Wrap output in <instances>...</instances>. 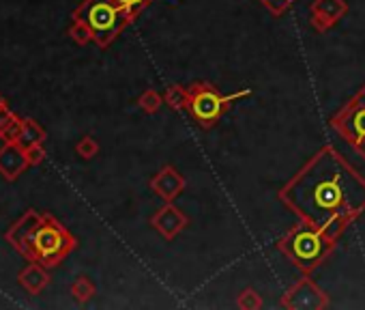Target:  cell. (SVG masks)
<instances>
[{
  "mask_svg": "<svg viewBox=\"0 0 365 310\" xmlns=\"http://www.w3.org/2000/svg\"><path fill=\"white\" fill-rule=\"evenodd\" d=\"M282 201L303 222L339 233L365 209V181L327 146L282 190Z\"/></svg>",
  "mask_w": 365,
  "mask_h": 310,
  "instance_id": "1",
  "label": "cell"
},
{
  "mask_svg": "<svg viewBox=\"0 0 365 310\" xmlns=\"http://www.w3.org/2000/svg\"><path fill=\"white\" fill-rule=\"evenodd\" d=\"M339 233L337 231H331V229H316L312 224H303V226H297L294 231H290L279 248L303 269H312L316 267L331 250L333 246V239L337 237Z\"/></svg>",
  "mask_w": 365,
  "mask_h": 310,
  "instance_id": "2",
  "label": "cell"
},
{
  "mask_svg": "<svg viewBox=\"0 0 365 310\" xmlns=\"http://www.w3.org/2000/svg\"><path fill=\"white\" fill-rule=\"evenodd\" d=\"M78 20L101 41H110L129 20V14L116 0H86L78 11Z\"/></svg>",
  "mask_w": 365,
  "mask_h": 310,
  "instance_id": "3",
  "label": "cell"
},
{
  "mask_svg": "<svg viewBox=\"0 0 365 310\" xmlns=\"http://www.w3.org/2000/svg\"><path fill=\"white\" fill-rule=\"evenodd\" d=\"M20 241H29V246H24V250L37 259H41L43 263H54L58 256H63L69 248H71V239L67 237V233L52 224V222H43L37 229L29 224V237L20 239Z\"/></svg>",
  "mask_w": 365,
  "mask_h": 310,
  "instance_id": "4",
  "label": "cell"
},
{
  "mask_svg": "<svg viewBox=\"0 0 365 310\" xmlns=\"http://www.w3.org/2000/svg\"><path fill=\"white\" fill-rule=\"evenodd\" d=\"M333 127L365 158V89L333 119Z\"/></svg>",
  "mask_w": 365,
  "mask_h": 310,
  "instance_id": "5",
  "label": "cell"
},
{
  "mask_svg": "<svg viewBox=\"0 0 365 310\" xmlns=\"http://www.w3.org/2000/svg\"><path fill=\"white\" fill-rule=\"evenodd\" d=\"M239 95H230V97H222L220 93H215L211 86H200L194 91L192 95V101H190V110L192 114L202 123V125H211L220 114L222 110Z\"/></svg>",
  "mask_w": 365,
  "mask_h": 310,
  "instance_id": "6",
  "label": "cell"
},
{
  "mask_svg": "<svg viewBox=\"0 0 365 310\" xmlns=\"http://www.w3.org/2000/svg\"><path fill=\"white\" fill-rule=\"evenodd\" d=\"M116 3H118V5L129 14V18H131V16L146 3V0H116Z\"/></svg>",
  "mask_w": 365,
  "mask_h": 310,
  "instance_id": "7",
  "label": "cell"
},
{
  "mask_svg": "<svg viewBox=\"0 0 365 310\" xmlns=\"http://www.w3.org/2000/svg\"><path fill=\"white\" fill-rule=\"evenodd\" d=\"M290 3H292V0H264V5L271 7L273 11H284Z\"/></svg>",
  "mask_w": 365,
  "mask_h": 310,
  "instance_id": "8",
  "label": "cell"
}]
</instances>
